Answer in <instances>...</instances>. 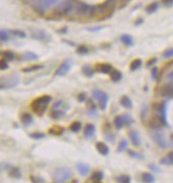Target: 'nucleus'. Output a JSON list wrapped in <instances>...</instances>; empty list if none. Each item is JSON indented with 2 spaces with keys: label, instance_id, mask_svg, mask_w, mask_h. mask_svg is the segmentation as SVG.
I'll use <instances>...</instances> for the list:
<instances>
[{
  "label": "nucleus",
  "instance_id": "1",
  "mask_svg": "<svg viewBox=\"0 0 173 183\" xmlns=\"http://www.w3.org/2000/svg\"><path fill=\"white\" fill-rule=\"evenodd\" d=\"M51 102V96L50 95H40V96L36 97L32 100L31 103V109L32 111L36 113L37 115H43L44 112L46 111L48 107V104Z\"/></svg>",
  "mask_w": 173,
  "mask_h": 183
},
{
  "label": "nucleus",
  "instance_id": "2",
  "mask_svg": "<svg viewBox=\"0 0 173 183\" xmlns=\"http://www.w3.org/2000/svg\"><path fill=\"white\" fill-rule=\"evenodd\" d=\"M115 6H116L115 1H105L101 4L95 6L96 7L95 14L101 15V18H106L112 15L114 9H115Z\"/></svg>",
  "mask_w": 173,
  "mask_h": 183
},
{
  "label": "nucleus",
  "instance_id": "3",
  "mask_svg": "<svg viewBox=\"0 0 173 183\" xmlns=\"http://www.w3.org/2000/svg\"><path fill=\"white\" fill-rule=\"evenodd\" d=\"M19 84V77L16 74H9L0 77V89H10Z\"/></svg>",
  "mask_w": 173,
  "mask_h": 183
},
{
  "label": "nucleus",
  "instance_id": "4",
  "mask_svg": "<svg viewBox=\"0 0 173 183\" xmlns=\"http://www.w3.org/2000/svg\"><path fill=\"white\" fill-rule=\"evenodd\" d=\"M71 172L68 168L62 167V168L56 169L55 172L53 174V180L55 183H64L68 179H70Z\"/></svg>",
  "mask_w": 173,
  "mask_h": 183
},
{
  "label": "nucleus",
  "instance_id": "5",
  "mask_svg": "<svg viewBox=\"0 0 173 183\" xmlns=\"http://www.w3.org/2000/svg\"><path fill=\"white\" fill-rule=\"evenodd\" d=\"M92 96L99 102V107L101 110L106 109V105L108 102V95L107 93H105L104 91L100 89H94L92 91Z\"/></svg>",
  "mask_w": 173,
  "mask_h": 183
},
{
  "label": "nucleus",
  "instance_id": "6",
  "mask_svg": "<svg viewBox=\"0 0 173 183\" xmlns=\"http://www.w3.org/2000/svg\"><path fill=\"white\" fill-rule=\"evenodd\" d=\"M58 2L55 1V0H49V1H37L36 2V4L34 6V9L36 10V12L40 13V14H44V12L46 11L47 9H49L51 6H53V4H56Z\"/></svg>",
  "mask_w": 173,
  "mask_h": 183
},
{
  "label": "nucleus",
  "instance_id": "7",
  "mask_svg": "<svg viewBox=\"0 0 173 183\" xmlns=\"http://www.w3.org/2000/svg\"><path fill=\"white\" fill-rule=\"evenodd\" d=\"M70 68H71V60L70 59H66V60H64L60 65V67L56 69V71L54 74H55L56 76H64L68 73V71L70 70Z\"/></svg>",
  "mask_w": 173,
  "mask_h": 183
},
{
  "label": "nucleus",
  "instance_id": "8",
  "mask_svg": "<svg viewBox=\"0 0 173 183\" xmlns=\"http://www.w3.org/2000/svg\"><path fill=\"white\" fill-rule=\"evenodd\" d=\"M31 35L33 38L38 40H43V42H49L51 39L50 35L47 34L45 31L43 30H32L31 31Z\"/></svg>",
  "mask_w": 173,
  "mask_h": 183
},
{
  "label": "nucleus",
  "instance_id": "9",
  "mask_svg": "<svg viewBox=\"0 0 173 183\" xmlns=\"http://www.w3.org/2000/svg\"><path fill=\"white\" fill-rule=\"evenodd\" d=\"M164 124L165 123L162 122L161 118L158 117L157 114L153 115V117L149 120V126H150V128H152V129H155V130L159 129V128H161Z\"/></svg>",
  "mask_w": 173,
  "mask_h": 183
},
{
  "label": "nucleus",
  "instance_id": "10",
  "mask_svg": "<svg viewBox=\"0 0 173 183\" xmlns=\"http://www.w3.org/2000/svg\"><path fill=\"white\" fill-rule=\"evenodd\" d=\"M152 138H153L154 142L157 144V145L159 146V147L161 148H166L167 147V141L166 139H165V136H162V133L161 132H154L153 135H152Z\"/></svg>",
  "mask_w": 173,
  "mask_h": 183
},
{
  "label": "nucleus",
  "instance_id": "11",
  "mask_svg": "<svg viewBox=\"0 0 173 183\" xmlns=\"http://www.w3.org/2000/svg\"><path fill=\"white\" fill-rule=\"evenodd\" d=\"M112 70H113V67L112 65H110V64L102 63V64H97V65H96V71L99 72V73L110 74Z\"/></svg>",
  "mask_w": 173,
  "mask_h": 183
},
{
  "label": "nucleus",
  "instance_id": "12",
  "mask_svg": "<svg viewBox=\"0 0 173 183\" xmlns=\"http://www.w3.org/2000/svg\"><path fill=\"white\" fill-rule=\"evenodd\" d=\"M161 95L165 97H173V85H165L161 88Z\"/></svg>",
  "mask_w": 173,
  "mask_h": 183
},
{
  "label": "nucleus",
  "instance_id": "13",
  "mask_svg": "<svg viewBox=\"0 0 173 183\" xmlns=\"http://www.w3.org/2000/svg\"><path fill=\"white\" fill-rule=\"evenodd\" d=\"M129 136H130L132 143H133L135 146H139V145H140L141 140H140V136H139L138 131H136V130H130V131H129Z\"/></svg>",
  "mask_w": 173,
  "mask_h": 183
},
{
  "label": "nucleus",
  "instance_id": "14",
  "mask_svg": "<svg viewBox=\"0 0 173 183\" xmlns=\"http://www.w3.org/2000/svg\"><path fill=\"white\" fill-rule=\"evenodd\" d=\"M96 148H97L98 153L101 154L102 156H107L108 153H110L108 146L105 143H103V142H98V143L96 144Z\"/></svg>",
  "mask_w": 173,
  "mask_h": 183
},
{
  "label": "nucleus",
  "instance_id": "15",
  "mask_svg": "<svg viewBox=\"0 0 173 183\" xmlns=\"http://www.w3.org/2000/svg\"><path fill=\"white\" fill-rule=\"evenodd\" d=\"M96 127L94 124H87L84 128V136L85 138H91L95 135Z\"/></svg>",
  "mask_w": 173,
  "mask_h": 183
},
{
  "label": "nucleus",
  "instance_id": "16",
  "mask_svg": "<svg viewBox=\"0 0 173 183\" xmlns=\"http://www.w3.org/2000/svg\"><path fill=\"white\" fill-rule=\"evenodd\" d=\"M120 40L122 43H124L125 46H128V47H132V46L134 45V39L133 37H132L131 35L129 34H123L120 36Z\"/></svg>",
  "mask_w": 173,
  "mask_h": 183
},
{
  "label": "nucleus",
  "instance_id": "17",
  "mask_svg": "<svg viewBox=\"0 0 173 183\" xmlns=\"http://www.w3.org/2000/svg\"><path fill=\"white\" fill-rule=\"evenodd\" d=\"M120 104H121V106L122 107L128 108V109H131V108L133 107L132 100L129 96H126V95H123V96L120 99Z\"/></svg>",
  "mask_w": 173,
  "mask_h": 183
},
{
  "label": "nucleus",
  "instance_id": "18",
  "mask_svg": "<svg viewBox=\"0 0 173 183\" xmlns=\"http://www.w3.org/2000/svg\"><path fill=\"white\" fill-rule=\"evenodd\" d=\"M161 164L162 165H173V151L169 153L166 157L161 159Z\"/></svg>",
  "mask_w": 173,
  "mask_h": 183
},
{
  "label": "nucleus",
  "instance_id": "19",
  "mask_svg": "<svg viewBox=\"0 0 173 183\" xmlns=\"http://www.w3.org/2000/svg\"><path fill=\"white\" fill-rule=\"evenodd\" d=\"M110 76L113 82H119L122 78V73L119 70H117V69H113L110 73Z\"/></svg>",
  "mask_w": 173,
  "mask_h": 183
},
{
  "label": "nucleus",
  "instance_id": "20",
  "mask_svg": "<svg viewBox=\"0 0 173 183\" xmlns=\"http://www.w3.org/2000/svg\"><path fill=\"white\" fill-rule=\"evenodd\" d=\"M141 181H143V183H154L155 178L151 172H143L141 175Z\"/></svg>",
  "mask_w": 173,
  "mask_h": 183
},
{
  "label": "nucleus",
  "instance_id": "21",
  "mask_svg": "<svg viewBox=\"0 0 173 183\" xmlns=\"http://www.w3.org/2000/svg\"><path fill=\"white\" fill-rule=\"evenodd\" d=\"M64 130H65V128L62 126H53L49 129V133L53 136H61L64 132Z\"/></svg>",
  "mask_w": 173,
  "mask_h": 183
},
{
  "label": "nucleus",
  "instance_id": "22",
  "mask_svg": "<svg viewBox=\"0 0 173 183\" xmlns=\"http://www.w3.org/2000/svg\"><path fill=\"white\" fill-rule=\"evenodd\" d=\"M77 168H78L79 172L81 174V176H86L89 172V166L84 163H79L78 165H77Z\"/></svg>",
  "mask_w": 173,
  "mask_h": 183
},
{
  "label": "nucleus",
  "instance_id": "23",
  "mask_svg": "<svg viewBox=\"0 0 173 183\" xmlns=\"http://www.w3.org/2000/svg\"><path fill=\"white\" fill-rule=\"evenodd\" d=\"M38 58V55H36L35 53L33 52H26L21 55L20 59L22 60H36Z\"/></svg>",
  "mask_w": 173,
  "mask_h": 183
},
{
  "label": "nucleus",
  "instance_id": "24",
  "mask_svg": "<svg viewBox=\"0 0 173 183\" xmlns=\"http://www.w3.org/2000/svg\"><path fill=\"white\" fill-rule=\"evenodd\" d=\"M82 73H83L86 77H91L92 75H94L95 71L92 70V68L89 65H85L82 67Z\"/></svg>",
  "mask_w": 173,
  "mask_h": 183
},
{
  "label": "nucleus",
  "instance_id": "25",
  "mask_svg": "<svg viewBox=\"0 0 173 183\" xmlns=\"http://www.w3.org/2000/svg\"><path fill=\"white\" fill-rule=\"evenodd\" d=\"M114 125L117 129H121V128L124 126V122H123V118L122 115H117L114 118Z\"/></svg>",
  "mask_w": 173,
  "mask_h": 183
},
{
  "label": "nucleus",
  "instance_id": "26",
  "mask_svg": "<svg viewBox=\"0 0 173 183\" xmlns=\"http://www.w3.org/2000/svg\"><path fill=\"white\" fill-rule=\"evenodd\" d=\"M141 64H143V60L140 58H136L134 59L130 65V70L131 71H136L137 69H139L141 67Z\"/></svg>",
  "mask_w": 173,
  "mask_h": 183
},
{
  "label": "nucleus",
  "instance_id": "27",
  "mask_svg": "<svg viewBox=\"0 0 173 183\" xmlns=\"http://www.w3.org/2000/svg\"><path fill=\"white\" fill-rule=\"evenodd\" d=\"M65 114H66V112L64 111V110H60V109H58V110H52V112H51L50 117L52 118L53 120H58V118H63Z\"/></svg>",
  "mask_w": 173,
  "mask_h": 183
},
{
  "label": "nucleus",
  "instance_id": "28",
  "mask_svg": "<svg viewBox=\"0 0 173 183\" xmlns=\"http://www.w3.org/2000/svg\"><path fill=\"white\" fill-rule=\"evenodd\" d=\"M20 118H21V122L24 123L25 125L31 124V123H32V121H33V118H32V115H31L30 113H22Z\"/></svg>",
  "mask_w": 173,
  "mask_h": 183
},
{
  "label": "nucleus",
  "instance_id": "29",
  "mask_svg": "<svg viewBox=\"0 0 173 183\" xmlns=\"http://www.w3.org/2000/svg\"><path fill=\"white\" fill-rule=\"evenodd\" d=\"M103 179V172H92L91 177H90V180L94 182H97L99 183V181H101Z\"/></svg>",
  "mask_w": 173,
  "mask_h": 183
},
{
  "label": "nucleus",
  "instance_id": "30",
  "mask_svg": "<svg viewBox=\"0 0 173 183\" xmlns=\"http://www.w3.org/2000/svg\"><path fill=\"white\" fill-rule=\"evenodd\" d=\"M69 128H70V130L72 131V132H79L82 128V124H81V122H79V121H76V122L71 123L70 126H69Z\"/></svg>",
  "mask_w": 173,
  "mask_h": 183
},
{
  "label": "nucleus",
  "instance_id": "31",
  "mask_svg": "<svg viewBox=\"0 0 173 183\" xmlns=\"http://www.w3.org/2000/svg\"><path fill=\"white\" fill-rule=\"evenodd\" d=\"M157 10H158V3L157 2H152L150 3L148 7H147L146 11L148 14H152V13H155Z\"/></svg>",
  "mask_w": 173,
  "mask_h": 183
},
{
  "label": "nucleus",
  "instance_id": "32",
  "mask_svg": "<svg viewBox=\"0 0 173 183\" xmlns=\"http://www.w3.org/2000/svg\"><path fill=\"white\" fill-rule=\"evenodd\" d=\"M116 181L118 183H131V177L128 175H121L116 178Z\"/></svg>",
  "mask_w": 173,
  "mask_h": 183
},
{
  "label": "nucleus",
  "instance_id": "33",
  "mask_svg": "<svg viewBox=\"0 0 173 183\" xmlns=\"http://www.w3.org/2000/svg\"><path fill=\"white\" fill-rule=\"evenodd\" d=\"M44 66L43 65H33V66H30V67H27V68H24L22 69V72H33V71H37L40 70V69H43Z\"/></svg>",
  "mask_w": 173,
  "mask_h": 183
},
{
  "label": "nucleus",
  "instance_id": "34",
  "mask_svg": "<svg viewBox=\"0 0 173 183\" xmlns=\"http://www.w3.org/2000/svg\"><path fill=\"white\" fill-rule=\"evenodd\" d=\"M129 143L128 141L125 140V139H122L120 142H119V145H118V148H117V151L118 153H122V151H124L126 147H128Z\"/></svg>",
  "mask_w": 173,
  "mask_h": 183
},
{
  "label": "nucleus",
  "instance_id": "35",
  "mask_svg": "<svg viewBox=\"0 0 173 183\" xmlns=\"http://www.w3.org/2000/svg\"><path fill=\"white\" fill-rule=\"evenodd\" d=\"M128 153H129V154H130L131 158L137 159V160H143L144 159V156H143V154L137 153V151H135V150H131V149H130Z\"/></svg>",
  "mask_w": 173,
  "mask_h": 183
},
{
  "label": "nucleus",
  "instance_id": "36",
  "mask_svg": "<svg viewBox=\"0 0 173 183\" xmlns=\"http://www.w3.org/2000/svg\"><path fill=\"white\" fill-rule=\"evenodd\" d=\"M122 118H123V122H124V126H131L134 123V120L132 118L130 114H128V113L122 114Z\"/></svg>",
  "mask_w": 173,
  "mask_h": 183
},
{
  "label": "nucleus",
  "instance_id": "37",
  "mask_svg": "<svg viewBox=\"0 0 173 183\" xmlns=\"http://www.w3.org/2000/svg\"><path fill=\"white\" fill-rule=\"evenodd\" d=\"M88 52H89V49L87 48V46H85V45L79 46V47L77 48V53L81 54V55H85V54H87Z\"/></svg>",
  "mask_w": 173,
  "mask_h": 183
},
{
  "label": "nucleus",
  "instance_id": "38",
  "mask_svg": "<svg viewBox=\"0 0 173 183\" xmlns=\"http://www.w3.org/2000/svg\"><path fill=\"white\" fill-rule=\"evenodd\" d=\"M2 55H3V57L6 60H13L15 57V54L11 52V51H3V52L1 53Z\"/></svg>",
  "mask_w": 173,
  "mask_h": 183
},
{
  "label": "nucleus",
  "instance_id": "39",
  "mask_svg": "<svg viewBox=\"0 0 173 183\" xmlns=\"http://www.w3.org/2000/svg\"><path fill=\"white\" fill-rule=\"evenodd\" d=\"M9 175L11 177H14V178H19L20 177V172L17 167H12V168L9 171Z\"/></svg>",
  "mask_w": 173,
  "mask_h": 183
},
{
  "label": "nucleus",
  "instance_id": "40",
  "mask_svg": "<svg viewBox=\"0 0 173 183\" xmlns=\"http://www.w3.org/2000/svg\"><path fill=\"white\" fill-rule=\"evenodd\" d=\"M162 57L164 58H170L173 57V48H168L164 53H162Z\"/></svg>",
  "mask_w": 173,
  "mask_h": 183
},
{
  "label": "nucleus",
  "instance_id": "41",
  "mask_svg": "<svg viewBox=\"0 0 173 183\" xmlns=\"http://www.w3.org/2000/svg\"><path fill=\"white\" fill-rule=\"evenodd\" d=\"M30 136L32 139H35V140H40V139L45 138V133H43V132H33V133H31Z\"/></svg>",
  "mask_w": 173,
  "mask_h": 183
},
{
  "label": "nucleus",
  "instance_id": "42",
  "mask_svg": "<svg viewBox=\"0 0 173 183\" xmlns=\"http://www.w3.org/2000/svg\"><path fill=\"white\" fill-rule=\"evenodd\" d=\"M12 34L13 35H16V36H18V37H20V38H26V33L22 32V31H20V30H13L12 31Z\"/></svg>",
  "mask_w": 173,
  "mask_h": 183
},
{
  "label": "nucleus",
  "instance_id": "43",
  "mask_svg": "<svg viewBox=\"0 0 173 183\" xmlns=\"http://www.w3.org/2000/svg\"><path fill=\"white\" fill-rule=\"evenodd\" d=\"M9 39V33L7 32V31L2 30L0 31V40H3V42H6V40Z\"/></svg>",
  "mask_w": 173,
  "mask_h": 183
},
{
  "label": "nucleus",
  "instance_id": "44",
  "mask_svg": "<svg viewBox=\"0 0 173 183\" xmlns=\"http://www.w3.org/2000/svg\"><path fill=\"white\" fill-rule=\"evenodd\" d=\"M9 68V64L6 59H0V70H7Z\"/></svg>",
  "mask_w": 173,
  "mask_h": 183
},
{
  "label": "nucleus",
  "instance_id": "45",
  "mask_svg": "<svg viewBox=\"0 0 173 183\" xmlns=\"http://www.w3.org/2000/svg\"><path fill=\"white\" fill-rule=\"evenodd\" d=\"M86 99H87V94L85 93V92H82V93H80L78 95V100H79L80 103L85 102V100H86Z\"/></svg>",
  "mask_w": 173,
  "mask_h": 183
},
{
  "label": "nucleus",
  "instance_id": "46",
  "mask_svg": "<svg viewBox=\"0 0 173 183\" xmlns=\"http://www.w3.org/2000/svg\"><path fill=\"white\" fill-rule=\"evenodd\" d=\"M30 179H31V181H32L33 183H45V181H44L42 178H38V177L31 176Z\"/></svg>",
  "mask_w": 173,
  "mask_h": 183
},
{
  "label": "nucleus",
  "instance_id": "47",
  "mask_svg": "<svg viewBox=\"0 0 173 183\" xmlns=\"http://www.w3.org/2000/svg\"><path fill=\"white\" fill-rule=\"evenodd\" d=\"M157 74H158V69H157L156 67H154L151 71V75L153 77V79H157Z\"/></svg>",
  "mask_w": 173,
  "mask_h": 183
},
{
  "label": "nucleus",
  "instance_id": "48",
  "mask_svg": "<svg viewBox=\"0 0 173 183\" xmlns=\"http://www.w3.org/2000/svg\"><path fill=\"white\" fill-rule=\"evenodd\" d=\"M149 168L151 169V171H153L154 172H161L159 167H157L156 165H154V164H149Z\"/></svg>",
  "mask_w": 173,
  "mask_h": 183
},
{
  "label": "nucleus",
  "instance_id": "49",
  "mask_svg": "<svg viewBox=\"0 0 173 183\" xmlns=\"http://www.w3.org/2000/svg\"><path fill=\"white\" fill-rule=\"evenodd\" d=\"M62 105H63V100H58V102H55V104L53 105V110H58Z\"/></svg>",
  "mask_w": 173,
  "mask_h": 183
},
{
  "label": "nucleus",
  "instance_id": "50",
  "mask_svg": "<svg viewBox=\"0 0 173 183\" xmlns=\"http://www.w3.org/2000/svg\"><path fill=\"white\" fill-rule=\"evenodd\" d=\"M157 61V58L156 57H154V58H151L150 59V60L148 61V63H147V67H151V66H153L154 64H155Z\"/></svg>",
  "mask_w": 173,
  "mask_h": 183
},
{
  "label": "nucleus",
  "instance_id": "51",
  "mask_svg": "<svg viewBox=\"0 0 173 183\" xmlns=\"http://www.w3.org/2000/svg\"><path fill=\"white\" fill-rule=\"evenodd\" d=\"M162 4L165 7H173V0H165L162 1Z\"/></svg>",
  "mask_w": 173,
  "mask_h": 183
},
{
  "label": "nucleus",
  "instance_id": "52",
  "mask_svg": "<svg viewBox=\"0 0 173 183\" xmlns=\"http://www.w3.org/2000/svg\"><path fill=\"white\" fill-rule=\"evenodd\" d=\"M101 29H103V27H96V28H89V29H87L90 32H97V31H100Z\"/></svg>",
  "mask_w": 173,
  "mask_h": 183
},
{
  "label": "nucleus",
  "instance_id": "53",
  "mask_svg": "<svg viewBox=\"0 0 173 183\" xmlns=\"http://www.w3.org/2000/svg\"><path fill=\"white\" fill-rule=\"evenodd\" d=\"M143 22V18H139V19L137 20V21L135 22V25H141Z\"/></svg>",
  "mask_w": 173,
  "mask_h": 183
},
{
  "label": "nucleus",
  "instance_id": "54",
  "mask_svg": "<svg viewBox=\"0 0 173 183\" xmlns=\"http://www.w3.org/2000/svg\"><path fill=\"white\" fill-rule=\"evenodd\" d=\"M171 138H172V140H173V135H172V136H171Z\"/></svg>",
  "mask_w": 173,
  "mask_h": 183
}]
</instances>
